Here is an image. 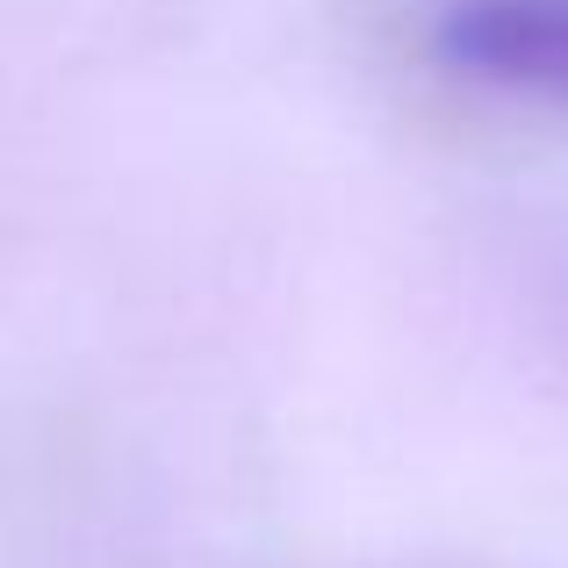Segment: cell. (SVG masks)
Here are the masks:
<instances>
[{
  "label": "cell",
  "mask_w": 568,
  "mask_h": 568,
  "mask_svg": "<svg viewBox=\"0 0 568 568\" xmlns=\"http://www.w3.org/2000/svg\"><path fill=\"white\" fill-rule=\"evenodd\" d=\"M425 43L483 94L568 109V0H439Z\"/></svg>",
  "instance_id": "6da1fadb"
}]
</instances>
